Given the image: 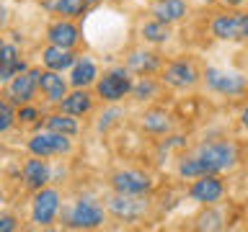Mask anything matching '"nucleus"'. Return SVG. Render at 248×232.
Returning <instances> with one entry per match:
<instances>
[{
  "instance_id": "28",
  "label": "nucleus",
  "mask_w": 248,
  "mask_h": 232,
  "mask_svg": "<svg viewBox=\"0 0 248 232\" xmlns=\"http://www.w3.org/2000/svg\"><path fill=\"white\" fill-rule=\"evenodd\" d=\"M150 90H153V85H150V83H145V80H142V83H140L137 88H135V93H137L140 98H142V96H147V93H150Z\"/></svg>"
},
{
  "instance_id": "15",
  "label": "nucleus",
  "mask_w": 248,
  "mask_h": 232,
  "mask_svg": "<svg viewBox=\"0 0 248 232\" xmlns=\"http://www.w3.org/2000/svg\"><path fill=\"white\" fill-rule=\"evenodd\" d=\"M39 85H42V90L46 93V98L54 101V103H60V101L67 96V85L54 70L52 72H39Z\"/></svg>"
},
{
  "instance_id": "12",
  "label": "nucleus",
  "mask_w": 248,
  "mask_h": 232,
  "mask_svg": "<svg viewBox=\"0 0 248 232\" xmlns=\"http://www.w3.org/2000/svg\"><path fill=\"white\" fill-rule=\"evenodd\" d=\"M166 83L173 85V88H189V85L197 83V70L189 62H173L166 70Z\"/></svg>"
},
{
  "instance_id": "30",
  "label": "nucleus",
  "mask_w": 248,
  "mask_h": 232,
  "mask_svg": "<svg viewBox=\"0 0 248 232\" xmlns=\"http://www.w3.org/2000/svg\"><path fill=\"white\" fill-rule=\"evenodd\" d=\"M5 21H8V11H5V8H0V26H3Z\"/></svg>"
},
{
  "instance_id": "16",
  "label": "nucleus",
  "mask_w": 248,
  "mask_h": 232,
  "mask_svg": "<svg viewBox=\"0 0 248 232\" xmlns=\"http://www.w3.org/2000/svg\"><path fill=\"white\" fill-rule=\"evenodd\" d=\"M46 11L60 15H80L93 5V0H42Z\"/></svg>"
},
{
  "instance_id": "27",
  "label": "nucleus",
  "mask_w": 248,
  "mask_h": 232,
  "mask_svg": "<svg viewBox=\"0 0 248 232\" xmlns=\"http://www.w3.org/2000/svg\"><path fill=\"white\" fill-rule=\"evenodd\" d=\"M16 230V219L13 217H0V232H11Z\"/></svg>"
},
{
  "instance_id": "1",
  "label": "nucleus",
  "mask_w": 248,
  "mask_h": 232,
  "mask_svg": "<svg viewBox=\"0 0 248 232\" xmlns=\"http://www.w3.org/2000/svg\"><path fill=\"white\" fill-rule=\"evenodd\" d=\"M238 160V150L235 145L230 142H215V145H204L202 150L194 155V158L184 160L178 173L184 178H199L207 173H220V170H228L235 165Z\"/></svg>"
},
{
  "instance_id": "21",
  "label": "nucleus",
  "mask_w": 248,
  "mask_h": 232,
  "mask_svg": "<svg viewBox=\"0 0 248 232\" xmlns=\"http://www.w3.org/2000/svg\"><path fill=\"white\" fill-rule=\"evenodd\" d=\"M60 103H62V111H65L67 116H80L91 108V96L78 90V93H73V96H65Z\"/></svg>"
},
{
  "instance_id": "17",
  "label": "nucleus",
  "mask_w": 248,
  "mask_h": 232,
  "mask_svg": "<svg viewBox=\"0 0 248 232\" xmlns=\"http://www.w3.org/2000/svg\"><path fill=\"white\" fill-rule=\"evenodd\" d=\"M23 181H26V186H31V188H42V186L49 181V168H46L42 160H29L26 165H23Z\"/></svg>"
},
{
  "instance_id": "11",
  "label": "nucleus",
  "mask_w": 248,
  "mask_h": 232,
  "mask_svg": "<svg viewBox=\"0 0 248 232\" xmlns=\"http://www.w3.org/2000/svg\"><path fill=\"white\" fill-rule=\"evenodd\" d=\"M111 212L124 219H137L145 212V201L137 199V193H119L116 199H111Z\"/></svg>"
},
{
  "instance_id": "2",
  "label": "nucleus",
  "mask_w": 248,
  "mask_h": 232,
  "mask_svg": "<svg viewBox=\"0 0 248 232\" xmlns=\"http://www.w3.org/2000/svg\"><path fill=\"white\" fill-rule=\"evenodd\" d=\"M212 31L222 42H243L248 34V15H243V13L220 15V18H215Z\"/></svg>"
},
{
  "instance_id": "26",
  "label": "nucleus",
  "mask_w": 248,
  "mask_h": 232,
  "mask_svg": "<svg viewBox=\"0 0 248 232\" xmlns=\"http://www.w3.org/2000/svg\"><path fill=\"white\" fill-rule=\"evenodd\" d=\"M11 121H13V111H11V106L0 101V131H5L8 127H11Z\"/></svg>"
},
{
  "instance_id": "3",
  "label": "nucleus",
  "mask_w": 248,
  "mask_h": 232,
  "mask_svg": "<svg viewBox=\"0 0 248 232\" xmlns=\"http://www.w3.org/2000/svg\"><path fill=\"white\" fill-rule=\"evenodd\" d=\"M29 150L36 155V158H49V155H60L70 150V139L67 134H60V131H44V134H36L29 142Z\"/></svg>"
},
{
  "instance_id": "29",
  "label": "nucleus",
  "mask_w": 248,
  "mask_h": 232,
  "mask_svg": "<svg viewBox=\"0 0 248 232\" xmlns=\"http://www.w3.org/2000/svg\"><path fill=\"white\" fill-rule=\"evenodd\" d=\"M34 116H36V111H34V108H23V111H21V119H26V121H31Z\"/></svg>"
},
{
  "instance_id": "19",
  "label": "nucleus",
  "mask_w": 248,
  "mask_h": 232,
  "mask_svg": "<svg viewBox=\"0 0 248 232\" xmlns=\"http://www.w3.org/2000/svg\"><path fill=\"white\" fill-rule=\"evenodd\" d=\"M73 54H70V49H65V46H49V49H44V65L54 70V72H60V70H65L73 65Z\"/></svg>"
},
{
  "instance_id": "25",
  "label": "nucleus",
  "mask_w": 248,
  "mask_h": 232,
  "mask_svg": "<svg viewBox=\"0 0 248 232\" xmlns=\"http://www.w3.org/2000/svg\"><path fill=\"white\" fill-rule=\"evenodd\" d=\"M145 129H150V131H166L168 129V116L160 114V111L147 114L145 116Z\"/></svg>"
},
{
  "instance_id": "31",
  "label": "nucleus",
  "mask_w": 248,
  "mask_h": 232,
  "mask_svg": "<svg viewBox=\"0 0 248 232\" xmlns=\"http://www.w3.org/2000/svg\"><path fill=\"white\" fill-rule=\"evenodd\" d=\"M220 3H228V5H243L246 0H220Z\"/></svg>"
},
{
  "instance_id": "18",
  "label": "nucleus",
  "mask_w": 248,
  "mask_h": 232,
  "mask_svg": "<svg viewBox=\"0 0 248 232\" xmlns=\"http://www.w3.org/2000/svg\"><path fill=\"white\" fill-rule=\"evenodd\" d=\"M153 13H155V21L170 23V21H178L186 13V5H184V0H158Z\"/></svg>"
},
{
  "instance_id": "23",
  "label": "nucleus",
  "mask_w": 248,
  "mask_h": 232,
  "mask_svg": "<svg viewBox=\"0 0 248 232\" xmlns=\"http://www.w3.org/2000/svg\"><path fill=\"white\" fill-rule=\"evenodd\" d=\"M46 127H49V131H60V134H75L78 121L70 119V116H49V119H46Z\"/></svg>"
},
{
  "instance_id": "14",
  "label": "nucleus",
  "mask_w": 248,
  "mask_h": 232,
  "mask_svg": "<svg viewBox=\"0 0 248 232\" xmlns=\"http://www.w3.org/2000/svg\"><path fill=\"white\" fill-rule=\"evenodd\" d=\"M46 36H49V42L54 46H65V49H70V46L78 42V29L70 21H57V23L49 26Z\"/></svg>"
},
{
  "instance_id": "10",
  "label": "nucleus",
  "mask_w": 248,
  "mask_h": 232,
  "mask_svg": "<svg viewBox=\"0 0 248 232\" xmlns=\"http://www.w3.org/2000/svg\"><path fill=\"white\" fill-rule=\"evenodd\" d=\"M222 196V183L217 181L212 173L207 175H199V181L191 186V199L194 201H202V204H212Z\"/></svg>"
},
{
  "instance_id": "13",
  "label": "nucleus",
  "mask_w": 248,
  "mask_h": 232,
  "mask_svg": "<svg viewBox=\"0 0 248 232\" xmlns=\"http://www.w3.org/2000/svg\"><path fill=\"white\" fill-rule=\"evenodd\" d=\"M21 70H23V62L18 59V49L13 44H0V83L11 80Z\"/></svg>"
},
{
  "instance_id": "6",
  "label": "nucleus",
  "mask_w": 248,
  "mask_h": 232,
  "mask_svg": "<svg viewBox=\"0 0 248 232\" xmlns=\"http://www.w3.org/2000/svg\"><path fill=\"white\" fill-rule=\"evenodd\" d=\"M204 77H207V85L212 90L228 93V96H232V93H243V88H246V77L238 75V72H228V70L209 67Z\"/></svg>"
},
{
  "instance_id": "24",
  "label": "nucleus",
  "mask_w": 248,
  "mask_h": 232,
  "mask_svg": "<svg viewBox=\"0 0 248 232\" xmlns=\"http://www.w3.org/2000/svg\"><path fill=\"white\" fill-rule=\"evenodd\" d=\"M155 65H158V59L147 52H135L129 57V67H135L137 72H150V70H155Z\"/></svg>"
},
{
  "instance_id": "4",
  "label": "nucleus",
  "mask_w": 248,
  "mask_h": 232,
  "mask_svg": "<svg viewBox=\"0 0 248 232\" xmlns=\"http://www.w3.org/2000/svg\"><path fill=\"white\" fill-rule=\"evenodd\" d=\"M57 209H60V193L52 188H39L36 199H34V209H31V217H34V222L39 227L52 224Z\"/></svg>"
},
{
  "instance_id": "5",
  "label": "nucleus",
  "mask_w": 248,
  "mask_h": 232,
  "mask_svg": "<svg viewBox=\"0 0 248 232\" xmlns=\"http://www.w3.org/2000/svg\"><path fill=\"white\" fill-rule=\"evenodd\" d=\"M101 219H104V209L93 199H80L70 209V227H98Z\"/></svg>"
},
{
  "instance_id": "7",
  "label": "nucleus",
  "mask_w": 248,
  "mask_h": 232,
  "mask_svg": "<svg viewBox=\"0 0 248 232\" xmlns=\"http://www.w3.org/2000/svg\"><path fill=\"white\" fill-rule=\"evenodd\" d=\"M36 85H39V70H26V72L21 70V72L13 75V83L8 88V98L13 103H29Z\"/></svg>"
},
{
  "instance_id": "22",
  "label": "nucleus",
  "mask_w": 248,
  "mask_h": 232,
  "mask_svg": "<svg viewBox=\"0 0 248 232\" xmlns=\"http://www.w3.org/2000/svg\"><path fill=\"white\" fill-rule=\"evenodd\" d=\"M142 36L147 39V42H166V39L170 36V31H168V23H163V21H150V23H145L142 26Z\"/></svg>"
},
{
  "instance_id": "8",
  "label": "nucleus",
  "mask_w": 248,
  "mask_h": 232,
  "mask_svg": "<svg viewBox=\"0 0 248 232\" xmlns=\"http://www.w3.org/2000/svg\"><path fill=\"white\" fill-rule=\"evenodd\" d=\"M129 88H132L129 75L124 72L122 67H116V70H111V72H106L104 80L98 83V96L104 101H119Z\"/></svg>"
},
{
  "instance_id": "9",
  "label": "nucleus",
  "mask_w": 248,
  "mask_h": 232,
  "mask_svg": "<svg viewBox=\"0 0 248 232\" xmlns=\"http://www.w3.org/2000/svg\"><path fill=\"white\" fill-rule=\"evenodd\" d=\"M114 188L119 193H145L150 188V178L145 173H137V170H122V173L114 175Z\"/></svg>"
},
{
  "instance_id": "20",
  "label": "nucleus",
  "mask_w": 248,
  "mask_h": 232,
  "mask_svg": "<svg viewBox=\"0 0 248 232\" xmlns=\"http://www.w3.org/2000/svg\"><path fill=\"white\" fill-rule=\"evenodd\" d=\"M93 80H96V65H93L88 57H80L75 62V67H73L70 83H73L75 88H83V85H91Z\"/></svg>"
}]
</instances>
